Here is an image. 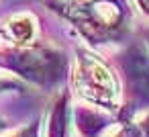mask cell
<instances>
[{
	"mask_svg": "<svg viewBox=\"0 0 149 137\" xmlns=\"http://www.w3.org/2000/svg\"><path fill=\"white\" fill-rule=\"evenodd\" d=\"M49 6L92 45L118 43L129 33L131 6L127 0H51Z\"/></svg>",
	"mask_w": 149,
	"mask_h": 137,
	"instance_id": "1",
	"label": "cell"
},
{
	"mask_svg": "<svg viewBox=\"0 0 149 137\" xmlns=\"http://www.w3.org/2000/svg\"><path fill=\"white\" fill-rule=\"evenodd\" d=\"M76 55V70L72 78L74 92L94 106H100L108 113H118L123 90L112 68L100 55L84 47H78Z\"/></svg>",
	"mask_w": 149,
	"mask_h": 137,
	"instance_id": "2",
	"label": "cell"
},
{
	"mask_svg": "<svg viewBox=\"0 0 149 137\" xmlns=\"http://www.w3.org/2000/svg\"><path fill=\"white\" fill-rule=\"evenodd\" d=\"M114 66L123 78L125 102L118 108V121L125 123L137 110H149V49L137 39L114 55Z\"/></svg>",
	"mask_w": 149,
	"mask_h": 137,
	"instance_id": "3",
	"label": "cell"
},
{
	"mask_svg": "<svg viewBox=\"0 0 149 137\" xmlns=\"http://www.w3.org/2000/svg\"><path fill=\"white\" fill-rule=\"evenodd\" d=\"M0 66L41 88H51L65 78L68 57L47 45H27L0 51Z\"/></svg>",
	"mask_w": 149,
	"mask_h": 137,
	"instance_id": "4",
	"label": "cell"
},
{
	"mask_svg": "<svg viewBox=\"0 0 149 137\" xmlns=\"http://www.w3.org/2000/svg\"><path fill=\"white\" fill-rule=\"evenodd\" d=\"M74 123L82 137H100L102 131L114 123V117L94 104H80L74 108Z\"/></svg>",
	"mask_w": 149,
	"mask_h": 137,
	"instance_id": "5",
	"label": "cell"
},
{
	"mask_svg": "<svg viewBox=\"0 0 149 137\" xmlns=\"http://www.w3.org/2000/svg\"><path fill=\"white\" fill-rule=\"evenodd\" d=\"M72 121H74L72 96L70 92H61L51 106L47 137H72Z\"/></svg>",
	"mask_w": 149,
	"mask_h": 137,
	"instance_id": "6",
	"label": "cell"
},
{
	"mask_svg": "<svg viewBox=\"0 0 149 137\" xmlns=\"http://www.w3.org/2000/svg\"><path fill=\"white\" fill-rule=\"evenodd\" d=\"M4 35L15 47H27L33 45V39L37 35V19L31 13H19L13 15L4 23Z\"/></svg>",
	"mask_w": 149,
	"mask_h": 137,
	"instance_id": "7",
	"label": "cell"
},
{
	"mask_svg": "<svg viewBox=\"0 0 149 137\" xmlns=\"http://www.w3.org/2000/svg\"><path fill=\"white\" fill-rule=\"evenodd\" d=\"M110 137H149V113L120 123V129Z\"/></svg>",
	"mask_w": 149,
	"mask_h": 137,
	"instance_id": "8",
	"label": "cell"
},
{
	"mask_svg": "<svg viewBox=\"0 0 149 137\" xmlns=\"http://www.w3.org/2000/svg\"><path fill=\"white\" fill-rule=\"evenodd\" d=\"M41 123H43V119H37V121L29 123L27 127L19 129V131H17L15 135H10V137H41Z\"/></svg>",
	"mask_w": 149,
	"mask_h": 137,
	"instance_id": "9",
	"label": "cell"
},
{
	"mask_svg": "<svg viewBox=\"0 0 149 137\" xmlns=\"http://www.w3.org/2000/svg\"><path fill=\"white\" fill-rule=\"evenodd\" d=\"M6 90H23V84H21V82H17L15 78L0 76V94L6 92Z\"/></svg>",
	"mask_w": 149,
	"mask_h": 137,
	"instance_id": "10",
	"label": "cell"
},
{
	"mask_svg": "<svg viewBox=\"0 0 149 137\" xmlns=\"http://www.w3.org/2000/svg\"><path fill=\"white\" fill-rule=\"evenodd\" d=\"M135 4L139 6V10H141L143 15L149 17V0H135Z\"/></svg>",
	"mask_w": 149,
	"mask_h": 137,
	"instance_id": "11",
	"label": "cell"
},
{
	"mask_svg": "<svg viewBox=\"0 0 149 137\" xmlns=\"http://www.w3.org/2000/svg\"><path fill=\"white\" fill-rule=\"evenodd\" d=\"M143 41H145V45H147V49H149V29L143 31Z\"/></svg>",
	"mask_w": 149,
	"mask_h": 137,
	"instance_id": "12",
	"label": "cell"
},
{
	"mask_svg": "<svg viewBox=\"0 0 149 137\" xmlns=\"http://www.w3.org/2000/svg\"><path fill=\"white\" fill-rule=\"evenodd\" d=\"M6 127H8V123H6V121H4L2 117H0V133H2V131H4Z\"/></svg>",
	"mask_w": 149,
	"mask_h": 137,
	"instance_id": "13",
	"label": "cell"
}]
</instances>
